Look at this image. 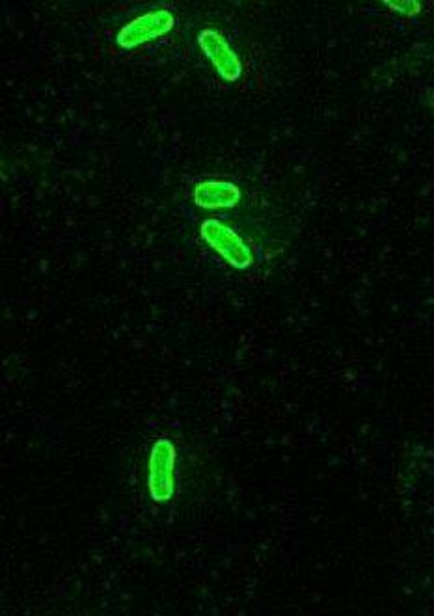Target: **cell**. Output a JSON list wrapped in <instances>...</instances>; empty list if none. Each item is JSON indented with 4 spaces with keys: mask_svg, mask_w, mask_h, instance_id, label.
I'll list each match as a JSON object with an SVG mask.
<instances>
[{
    "mask_svg": "<svg viewBox=\"0 0 434 616\" xmlns=\"http://www.w3.org/2000/svg\"><path fill=\"white\" fill-rule=\"evenodd\" d=\"M176 25V19L168 10H155L150 14L140 15L135 21L120 30L118 45L122 49H135L138 45H144L148 41L157 40L164 34H168Z\"/></svg>",
    "mask_w": 434,
    "mask_h": 616,
    "instance_id": "cell-3",
    "label": "cell"
},
{
    "mask_svg": "<svg viewBox=\"0 0 434 616\" xmlns=\"http://www.w3.org/2000/svg\"><path fill=\"white\" fill-rule=\"evenodd\" d=\"M394 10H401V12H407V14H414V12H418L420 8H408V6H412L414 2H388Z\"/></svg>",
    "mask_w": 434,
    "mask_h": 616,
    "instance_id": "cell-6",
    "label": "cell"
},
{
    "mask_svg": "<svg viewBox=\"0 0 434 616\" xmlns=\"http://www.w3.org/2000/svg\"><path fill=\"white\" fill-rule=\"evenodd\" d=\"M148 486L157 503H166L176 494V447L166 438L157 440L151 449Z\"/></svg>",
    "mask_w": 434,
    "mask_h": 616,
    "instance_id": "cell-1",
    "label": "cell"
},
{
    "mask_svg": "<svg viewBox=\"0 0 434 616\" xmlns=\"http://www.w3.org/2000/svg\"><path fill=\"white\" fill-rule=\"evenodd\" d=\"M198 43L224 81L235 82L241 79L243 75L241 60L231 49L230 43L224 40V36H220L217 30H204L198 36Z\"/></svg>",
    "mask_w": 434,
    "mask_h": 616,
    "instance_id": "cell-4",
    "label": "cell"
},
{
    "mask_svg": "<svg viewBox=\"0 0 434 616\" xmlns=\"http://www.w3.org/2000/svg\"><path fill=\"white\" fill-rule=\"evenodd\" d=\"M202 237L215 252L230 263L231 267L245 270L254 263L252 250L246 246L245 241L233 229L220 224L218 220H205L202 224Z\"/></svg>",
    "mask_w": 434,
    "mask_h": 616,
    "instance_id": "cell-2",
    "label": "cell"
},
{
    "mask_svg": "<svg viewBox=\"0 0 434 616\" xmlns=\"http://www.w3.org/2000/svg\"><path fill=\"white\" fill-rule=\"evenodd\" d=\"M194 201L202 209H231L241 201V188L228 181H205L194 188Z\"/></svg>",
    "mask_w": 434,
    "mask_h": 616,
    "instance_id": "cell-5",
    "label": "cell"
}]
</instances>
